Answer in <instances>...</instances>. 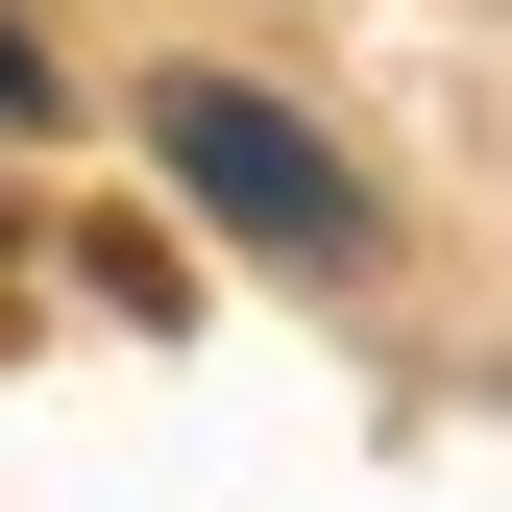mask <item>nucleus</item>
Listing matches in <instances>:
<instances>
[{
    "label": "nucleus",
    "mask_w": 512,
    "mask_h": 512,
    "mask_svg": "<svg viewBox=\"0 0 512 512\" xmlns=\"http://www.w3.org/2000/svg\"><path fill=\"white\" fill-rule=\"evenodd\" d=\"M147 147H171V196H196L220 244H269V269H342V244H366V171L317 147L293 98H244V74H171Z\"/></svg>",
    "instance_id": "f257e3e1"
},
{
    "label": "nucleus",
    "mask_w": 512,
    "mask_h": 512,
    "mask_svg": "<svg viewBox=\"0 0 512 512\" xmlns=\"http://www.w3.org/2000/svg\"><path fill=\"white\" fill-rule=\"evenodd\" d=\"M0 122H49V49H25V25H0Z\"/></svg>",
    "instance_id": "f03ea898"
}]
</instances>
